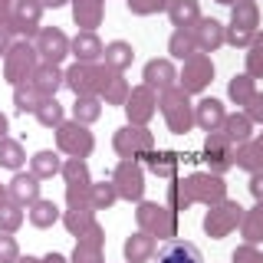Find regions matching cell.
<instances>
[{"mask_svg": "<svg viewBox=\"0 0 263 263\" xmlns=\"http://www.w3.org/2000/svg\"><path fill=\"white\" fill-rule=\"evenodd\" d=\"M63 72L66 89H72V96H96V63H72Z\"/></svg>", "mask_w": 263, "mask_h": 263, "instance_id": "603a6c76", "label": "cell"}, {"mask_svg": "<svg viewBox=\"0 0 263 263\" xmlns=\"http://www.w3.org/2000/svg\"><path fill=\"white\" fill-rule=\"evenodd\" d=\"M240 217H243V208L240 201H230V197H224L220 204H211L208 211H204V234L211 237V240H224V237H230L237 227H240Z\"/></svg>", "mask_w": 263, "mask_h": 263, "instance_id": "3957f363", "label": "cell"}, {"mask_svg": "<svg viewBox=\"0 0 263 263\" xmlns=\"http://www.w3.org/2000/svg\"><path fill=\"white\" fill-rule=\"evenodd\" d=\"M234 152L237 145L227 142L224 132H208V138H204V158H208V171L211 175H220L224 178L230 168H234Z\"/></svg>", "mask_w": 263, "mask_h": 263, "instance_id": "4fadbf2b", "label": "cell"}, {"mask_svg": "<svg viewBox=\"0 0 263 263\" xmlns=\"http://www.w3.org/2000/svg\"><path fill=\"white\" fill-rule=\"evenodd\" d=\"M23 161H27V152L16 138L4 135L0 138V168H10V171H23Z\"/></svg>", "mask_w": 263, "mask_h": 263, "instance_id": "74e56055", "label": "cell"}, {"mask_svg": "<svg viewBox=\"0 0 263 263\" xmlns=\"http://www.w3.org/2000/svg\"><path fill=\"white\" fill-rule=\"evenodd\" d=\"M253 138H257V142H260V148H263V125H260V132H257V135H253Z\"/></svg>", "mask_w": 263, "mask_h": 263, "instance_id": "be15d7a7", "label": "cell"}, {"mask_svg": "<svg viewBox=\"0 0 263 263\" xmlns=\"http://www.w3.org/2000/svg\"><path fill=\"white\" fill-rule=\"evenodd\" d=\"M237 230H240L243 243H253V247L263 243V201H257L253 208H243V217Z\"/></svg>", "mask_w": 263, "mask_h": 263, "instance_id": "4316f807", "label": "cell"}, {"mask_svg": "<svg viewBox=\"0 0 263 263\" xmlns=\"http://www.w3.org/2000/svg\"><path fill=\"white\" fill-rule=\"evenodd\" d=\"M40 66V56L36 49H33L30 40H13V46L7 49L4 56V79L10 82V86H20V82L30 79V72Z\"/></svg>", "mask_w": 263, "mask_h": 263, "instance_id": "8992f818", "label": "cell"}, {"mask_svg": "<svg viewBox=\"0 0 263 263\" xmlns=\"http://www.w3.org/2000/svg\"><path fill=\"white\" fill-rule=\"evenodd\" d=\"M23 211H27V208H20L16 201L7 197V201L0 204V234H16V230L23 227V217H27Z\"/></svg>", "mask_w": 263, "mask_h": 263, "instance_id": "b9f144b4", "label": "cell"}, {"mask_svg": "<svg viewBox=\"0 0 263 263\" xmlns=\"http://www.w3.org/2000/svg\"><path fill=\"white\" fill-rule=\"evenodd\" d=\"M253 92H257V79L247 76V72H237V76L227 82V99L234 105H247V99H250Z\"/></svg>", "mask_w": 263, "mask_h": 263, "instance_id": "60d3db41", "label": "cell"}, {"mask_svg": "<svg viewBox=\"0 0 263 263\" xmlns=\"http://www.w3.org/2000/svg\"><path fill=\"white\" fill-rule=\"evenodd\" d=\"M145 175L148 171L138 158H122L115 164L109 181L115 184V191H119V201H128V204L145 201Z\"/></svg>", "mask_w": 263, "mask_h": 263, "instance_id": "277c9868", "label": "cell"}, {"mask_svg": "<svg viewBox=\"0 0 263 263\" xmlns=\"http://www.w3.org/2000/svg\"><path fill=\"white\" fill-rule=\"evenodd\" d=\"M36 122L43 128H56V125H63L66 122V105L60 102L56 96H46V99H40V105H36Z\"/></svg>", "mask_w": 263, "mask_h": 263, "instance_id": "d6a6232c", "label": "cell"}, {"mask_svg": "<svg viewBox=\"0 0 263 263\" xmlns=\"http://www.w3.org/2000/svg\"><path fill=\"white\" fill-rule=\"evenodd\" d=\"M40 96L36 89H33V82H20V86H13V105H16V112L20 115H27V112H36V105H40Z\"/></svg>", "mask_w": 263, "mask_h": 263, "instance_id": "ee69618b", "label": "cell"}, {"mask_svg": "<svg viewBox=\"0 0 263 263\" xmlns=\"http://www.w3.org/2000/svg\"><path fill=\"white\" fill-rule=\"evenodd\" d=\"M155 263H204L201 250L191 243V240H164L158 250H155Z\"/></svg>", "mask_w": 263, "mask_h": 263, "instance_id": "ac0fdd59", "label": "cell"}, {"mask_svg": "<svg viewBox=\"0 0 263 263\" xmlns=\"http://www.w3.org/2000/svg\"><path fill=\"white\" fill-rule=\"evenodd\" d=\"M13 23V0H0V27Z\"/></svg>", "mask_w": 263, "mask_h": 263, "instance_id": "6f0895ef", "label": "cell"}, {"mask_svg": "<svg viewBox=\"0 0 263 263\" xmlns=\"http://www.w3.org/2000/svg\"><path fill=\"white\" fill-rule=\"evenodd\" d=\"M142 79H145V86H152L155 92H164V89H171V86H178V66L175 60H148L145 63V69H142Z\"/></svg>", "mask_w": 263, "mask_h": 263, "instance_id": "2e32d148", "label": "cell"}, {"mask_svg": "<svg viewBox=\"0 0 263 263\" xmlns=\"http://www.w3.org/2000/svg\"><path fill=\"white\" fill-rule=\"evenodd\" d=\"M115 201H119V191H115L112 181H92V184H89V208H92L96 214L109 211Z\"/></svg>", "mask_w": 263, "mask_h": 263, "instance_id": "8d00e7d4", "label": "cell"}, {"mask_svg": "<svg viewBox=\"0 0 263 263\" xmlns=\"http://www.w3.org/2000/svg\"><path fill=\"white\" fill-rule=\"evenodd\" d=\"M168 60H178V63H184L187 56H194L197 53V43H194V33L191 30H184V27H178L175 33H171V40H168Z\"/></svg>", "mask_w": 263, "mask_h": 263, "instance_id": "e575fe53", "label": "cell"}, {"mask_svg": "<svg viewBox=\"0 0 263 263\" xmlns=\"http://www.w3.org/2000/svg\"><path fill=\"white\" fill-rule=\"evenodd\" d=\"M112 148L119 158H145L148 152L155 148V135L148 125H122L119 132L112 135Z\"/></svg>", "mask_w": 263, "mask_h": 263, "instance_id": "ba28073f", "label": "cell"}, {"mask_svg": "<svg viewBox=\"0 0 263 263\" xmlns=\"http://www.w3.org/2000/svg\"><path fill=\"white\" fill-rule=\"evenodd\" d=\"M135 224L138 230L152 234L155 240H175L178 237V214L168 204H158V201H138Z\"/></svg>", "mask_w": 263, "mask_h": 263, "instance_id": "7a4b0ae2", "label": "cell"}, {"mask_svg": "<svg viewBox=\"0 0 263 263\" xmlns=\"http://www.w3.org/2000/svg\"><path fill=\"white\" fill-rule=\"evenodd\" d=\"M60 217H63L60 208H56V201H49V197H40V201H33L30 208H27V220H30V224L36 227V230L53 227Z\"/></svg>", "mask_w": 263, "mask_h": 263, "instance_id": "f546056e", "label": "cell"}, {"mask_svg": "<svg viewBox=\"0 0 263 263\" xmlns=\"http://www.w3.org/2000/svg\"><path fill=\"white\" fill-rule=\"evenodd\" d=\"M105 43L99 40L96 30H79L69 40V56H76V63H102Z\"/></svg>", "mask_w": 263, "mask_h": 263, "instance_id": "e0dca14e", "label": "cell"}, {"mask_svg": "<svg viewBox=\"0 0 263 263\" xmlns=\"http://www.w3.org/2000/svg\"><path fill=\"white\" fill-rule=\"evenodd\" d=\"M89 204V184H66V208Z\"/></svg>", "mask_w": 263, "mask_h": 263, "instance_id": "f5cc1de1", "label": "cell"}, {"mask_svg": "<svg viewBox=\"0 0 263 263\" xmlns=\"http://www.w3.org/2000/svg\"><path fill=\"white\" fill-rule=\"evenodd\" d=\"M128 92H132V86H128L125 72H115L105 63H96V96L105 105H125Z\"/></svg>", "mask_w": 263, "mask_h": 263, "instance_id": "8fae6325", "label": "cell"}, {"mask_svg": "<svg viewBox=\"0 0 263 263\" xmlns=\"http://www.w3.org/2000/svg\"><path fill=\"white\" fill-rule=\"evenodd\" d=\"M247 76L253 79H263V33L257 30V36H253V43L247 46Z\"/></svg>", "mask_w": 263, "mask_h": 263, "instance_id": "f6af8a7d", "label": "cell"}, {"mask_svg": "<svg viewBox=\"0 0 263 263\" xmlns=\"http://www.w3.org/2000/svg\"><path fill=\"white\" fill-rule=\"evenodd\" d=\"M40 4H43L46 10H60V7H66L69 0H40Z\"/></svg>", "mask_w": 263, "mask_h": 263, "instance_id": "91938a15", "label": "cell"}, {"mask_svg": "<svg viewBox=\"0 0 263 263\" xmlns=\"http://www.w3.org/2000/svg\"><path fill=\"white\" fill-rule=\"evenodd\" d=\"M4 201H7V187L0 184V204H4Z\"/></svg>", "mask_w": 263, "mask_h": 263, "instance_id": "e7e4bbea", "label": "cell"}, {"mask_svg": "<svg viewBox=\"0 0 263 263\" xmlns=\"http://www.w3.org/2000/svg\"><path fill=\"white\" fill-rule=\"evenodd\" d=\"M43 13L46 7L40 0H13V30H16V40H30L40 33L43 27Z\"/></svg>", "mask_w": 263, "mask_h": 263, "instance_id": "5bb4252c", "label": "cell"}, {"mask_svg": "<svg viewBox=\"0 0 263 263\" xmlns=\"http://www.w3.org/2000/svg\"><path fill=\"white\" fill-rule=\"evenodd\" d=\"M211 82H214V60L208 53H194V56H187V60L181 63L178 86L184 89L187 96H201Z\"/></svg>", "mask_w": 263, "mask_h": 263, "instance_id": "52a82bcc", "label": "cell"}, {"mask_svg": "<svg viewBox=\"0 0 263 263\" xmlns=\"http://www.w3.org/2000/svg\"><path fill=\"white\" fill-rule=\"evenodd\" d=\"M7 132H10V119H7V115H4V112H0V138H4V135H7Z\"/></svg>", "mask_w": 263, "mask_h": 263, "instance_id": "94428289", "label": "cell"}, {"mask_svg": "<svg viewBox=\"0 0 263 263\" xmlns=\"http://www.w3.org/2000/svg\"><path fill=\"white\" fill-rule=\"evenodd\" d=\"M13 40H16L13 23H10V27H0V56H7V49L13 46Z\"/></svg>", "mask_w": 263, "mask_h": 263, "instance_id": "11a10c76", "label": "cell"}, {"mask_svg": "<svg viewBox=\"0 0 263 263\" xmlns=\"http://www.w3.org/2000/svg\"><path fill=\"white\" fill-rule=\"evenodd\" d=\"M60 175H63L66 184H92V175H89L86 158H66L63 168H60Z\"/></svg>", "mask_w": 263, "mask_h": 263, "instance_id": "7bdbcfd3", "label": "cell"}, {"mask_svg": "<svg viewBox=\"0 0 263 263\" xmlns=\"http://www.w3.org/2000/svg\"><path fill=\"white\" fill-rule=\"evenodd\" d=\"M164 204H168L171 211H187V208H194V201H191V191H187V181L184 178H171L168 181V191H164Z\"/></svg>", "mask_w": 263, "mask_h": 263, "instance_id": "f35d334b", "label": "cell"}, {"mask_svg": "<svg viewBox=\"0 0 263 263\" xmlns=\"http://www.w3.org/2000/svg\"><path fill=\"white\" fill-rule=\"evenodd\" d=\"M69 263H105V257H102V247H89V243L76 240V250H72Z\"/></svg>", "mask_w": 263, "mask_h": 263, "instance_id": "c3c4849f", "label": "cell"}, {"mask_svg": "<svg viewBox=\"0 0 263 263\" xmlns=\"http://www.w3.org/2000/svg\"><path fill=\"white\" fill-rule=\"evenodd\" d=\"M56 152L66 155V158H89L96 148V135L89 132V125H79V122L66 119L63 125H56Z\"/></svg>", "mask_w": 263, "mask_h": 263, "instance_id": "5b68a950", "label": "cell"}, {"mask_svg": "<svg viewBox=\"0 0 263 263\" xmlns=\"http://www.w3.org/2000/svg\"><path fill=\"white\" fill-rule=\"evenodd\" d=\"M43 263H69V257H63L60 250H49L46 257H43Z\"/></svg>", "mask_w": 263, "mask_h": 263, "instance_id": "680465c9", "label": "cell"}, {"mask_svg": "<svg viewBox=\"0 0 263 263\" xmlns=\"http://www.w3.org/2000/svg\"><path fill=\"white\" fill-rule=\"evenodd\" d=\"M253 36H257V30L240 27V23H227V36H224V43H227V46H234V49H247V46L253 43Z\"/></svg>", "mask_w": 263, "mask_h": 263, "instance_id": "bcb514c9", "label": "cell"}, {"mask_svg": "<svg viewBox=\"0 0 263 263\" xmlns=\"http://www.w3.org/2000/svg\"><path fill=\"white\" fill-rule=\"evenodd\" d=\"M243 115L253 122V125H263V92L257 89L250 99H247V105H243Z\"/></svg>", "mask_w": 263, "mask_h": 263, "instance_id": "816d5d0a", "label": "cell"}, {"mask_svg": "<svg viewBox=\"0 0 263 263\" xmlns=\"http://www.w3.org/2000/svg\"><path fill=\"white\" fill-rule=\"evenodd\" d=\"M60 168H63V158H60L56 148H43V152H36L30 158V175H36L40 181L56 178V175H60Z\"/></svg>", "mask_w": 263, "mask_h": 263, "instance_id": "4dcf8cb0", "label": "cell"}, {"mask_svg": "<svg viewBox=\"0 0 263 263\" xmlns=\"http://www.w3.org/2000/svg\"><path fill=\"white\" fill-rule=\"evenodd\" d=\"M60 220H63V227L69 230L72 237H79L89 224H96V211L89 208V204H82V208H66Z\"/></svg>", "mask_w": 263, "mask_h": 263, "instance_id": "d590c367", "label": "cell"}, {"mask_svg": "<svg viewBox=\"0 0 263 263\" xmlns=\"http://www.w3.org/2000/svg\"><path fill=\"white\" fill-rule=\"evenodd\" d=\"M220 132L227 135L230 145H243V142H250V138H253V122L247 119L243 112H227V119H224V125H220Z\"/></svg>", "mask_w": 263, "mask_h": 263, "instance_id": "f1b7e54d", "label": "cell"}, {"mask_svg": "<svg viewBox=\"0 0 263 263\" xmlns=\"http://www.w3.org/2000/svg\"><path fill=\"white\" fill-rule=\"evenodd\" d=\"M230 263H263V250L253 247V243H240L230 253Z\"/></svg>", "mask_w": 263, "mask_h": 263, "instance_id": "681fc988", "label": "cell"}, {"mask_svg": "<svg viewBox=\"0 0 263 263\" xmlns=\"http://www.w3.org/2000/svg\"><path fill=\"white\" fill-rule=\"evenodd\" d=\"M7 197L10 201H16L20 208H30L33 201H40V178L30 175V171H13L10 184H7Z\"/></svg>", "mask_w": 263, "mask_h": 263, "instance_id": "ffe728a7", "label": "cell"}, {"mask_svg": "<svg viewBox=\"0 0 263 263\" xmlns=\"http://www.w3.org/2000/svg\"><path fill=\"white\" fill-rule=\"evenodd\" d=\"M164 13H168V20H171V27H175V30H178V27L191 30L194 23L204 16V13H201V4H197V0H171Z\"/></svg>", "mask_w": 263, "mask_h": 263, "instance_id": "484cf974", "label": "cell"}, {"mask_svg": "<svg viewBox=\"0 0 263 263\" xmlns=\"http://www.w3.org/2000/svg\"><path fill=\"white\" fill-rule=\"evenodd\" d=\"M16 263H43V257H33V253H27V257H23V253H20V257H16Z\"/></svg>", "mask_w": 263, "mask_h": 263, "instance_id": "6125c7cd", "label": "cell"}, {"mask_svg": "<svg viewBox=\"0 0 263 263\" xmlns=\"http://www.w3.org/2000/svg\"><path fill=\"white\" fill-rule=\"evenodd\" d=\"M102 105L105 102L99 96H76V102L69 105V115L79 125H92V122H99V115H102Z\"/></svg>", "mask_w": 263, "mask_h": 263, "instance_id": "1f68e13d", "label": "cell"}, {"mask_svg": "<svg viewBox=\"0 0 263 263\" xmlns=\"http://www.w3.org/2000/svg\"><path fill=\"white\" fill-rule=\"evenodd\" d=\"M194 33V43H197V53H217L220 46H227L224 43V36H227V27L220 20H214V16H201V20L191 27Z\"/></svg>", "mask_w": 263, "mask_h": 263, "instance_id": "9a60e30c", "label": "cell"}, {"mask_svg": "<svg viewBox=\"0 0 263 263\" xmlns=\"http://www.w3.org/2000/svg\"><path fill=\"white\" fill-rule=\"evenodd\" d=\"M20 257V243L13 234H0V263H16Z\"/></svg>", "mask_w": 263, "mask_h": 263, "instance_id": "f907efd6", "label": "cell"}, {"mask_svg": "<svg viewBox=\"0 0 263 263\" xmlns=\"http://www.w3.org/2000/svg\"><path fill=\"white\" fill-rule=\"evenodd\" d=\"M102 63L115 72H125L128 66L135 63V49H132V43H125V40H112V43H105Z\"/></svg>", "mask_w": 263, "mask_h": 263, "instance_id": "83f0119b", "label": "cell"}, {"mask_svg": "<svg viewBox=\"0 0 263 263\" xmlns=\"http://www.w3.org/2000/svg\"><path fill=\"white\" fill-rule=\"evenodd\" d=\"M33 49H36L40 63L63 66L66 56H69V36L60 27H40V33L33 36Z\"/></svg>", "mask_w": 263, "mask_h": 263, "instance_id": "7c38bea8", "label": "cell"}, {"mask_svg": "<svg viewBox=\"0 0 263 263\" xmlns=\"http://www.w3.org/2000/svg\"><path fill=\"white\" fill-rule=\"evenodd\" d=\"M184 181H187V191H191L194 204L211 208V204H220L227 197V181L220 175H211V171H191Z\"/></svg>", "mask_w": 263, "mask_h": 263, "instance_id": "9c48e42d", "label": "cell"}, {"mask_svg": "<svg viewBox=\"0 0 263 263\" xmlns=\"http://www.w3.org/2000/svg\"><path fill=\"white\" fill-rule=\"evenodd\" d=\"M224 119H227V105L220 102V99L204 96V99H197V102H194V125L197 128L217 132L220 125H224Z\"/></svg>", "mask_w": 263, "mask_h": 263, "instance_id": "d6986e66", "label": "cell"}, {"mask_svg": "<svg viewBox=\"0 0 263 263\" xmlns=\"http://www.w3.org/2000/svg\"><path fill=\"white\" fill-rule=\"evenodd\" d=\"M158 109L164 115L168 132L187 135V132L194 128V102L181 86H171V89H164V92H158Z\"/></svg>", "mask_w": 263, "mask_h": 263, "instance_id": "6da1fadb", "label": "cell"}, {"mask_svg": "<svg viewBox=\"0 0 263 263\" xmlns=\"http://www.w3.org/2000/svg\"><path fill=\"white\" fill-rule=\"evenodd\" d=\"M234 168H243V171H250V175L263 168V148H260L257 138L237 145V152H234Z\"/></svg>", "mask_w": 263, "mask_h": 263, "instance_id": "836d02e7", "label": "cell"}, {"mask_svg": "<svg viewBox=\"0 0 263 263\" xmlns=\"http://www.w3.org/2000/svg\"><path fill=\"white\" fill-rule=\"evenodd\" d=\"M122 112H125L128 125H148V122L155 119V112H158V92H155L152 86H145V82L142 86H132Z\"/></svg>", "mask_w": 263, "mask_h": 263, "instance_id": "30bf717a", "label": "cell"}, {"mask_svg": "<svg viewBox=\"0 0 263 263\" xmlns=\"http://www.w3.org/2000/svg\"><path fill=\"white\" fill-rule=\"evenodd\" d=\"M30 82H33V89H36V92L46 99V96H56V92L66 86V72H63V66L40 63L36 69L30 72Z\"/></svg>", "mask_w": 263, "mask_h": 263, "instance_id": "44dd1931", "label": "cell"}, {"mask_svg": "<svg viewBox=\"0 0 263 263\" xmlns=\"http://www.w3.org/2000/svg\"><path fill=\"white\" fill-rule=\"evenodd\" d=\"M155 250H158V240H155L152 234H145V230L128 234L125 243H122V257H125V263H148L155 257Z\"/></svg>", "mask_w": 263, "mask_h": 263, "instance_id": "7402d4cb", "label": "cell"}, {"mask_svg": "<svg viewBox=\"0 0 263 263\" xmlns=\"http://www.w3.org/2000/svg\"><path fill=\"white\" fill-rule=\"evenodd\" d=\"M69 7H72V20H76L79 30H96V27H102L105 0H69Z\"/></svg>", "mask_w": 263, "mask_h": 263, "instance_id": "cb8c5ba5", "label": "cell"}, {"mask_svg": "<svg viewBox=\"0 0 263 263\" xmlns=\"http://www.w3.org/2000/svg\"><path fill=\"white\" fill-rule=\"evenodd\" d=\"M247 187H250L253 201H263V168H260V171H253V175H250V184H247Z\"/></svg>", "mask_w": 263, "mask_h": 263, "instance_id": "9f6ffc18", "label": "cell"}, {"mask_svg": "<svg viewBox=\"0 0 263 263\" xmlns=\"http://www.w3.org/2000/svg\"><path fill=\"white\" fill-rule=\"evenodd\" d=\"M168 4H171V0H125L128 13H135V16H155V13H164V10H168Z\"/></svg>", "mask_w": 263, "mask_h": 263, "instance_id": "7dc6e473", "label": "cell"}, {"mask_svg": "<svg viewBox=\"0 0 263 263\" xmlns=\"http://www.w3.org/2000/svg\"><path fill=\"white\" fill-rule=\"evenodd\" d=\"M230 23H240V27L257 30L260 27V7H257V0H234V4H230Z\"/></svg>", "mask_w": 263, "mask_h": 263, "instance_id": "ab89813d", "label": "cell"}, {"mask_svg": "<svg viewBox=\"0 0 263 263\" xmlns=\"http://www.w3.org/2000/svg\"><path fill=\"white\" fill-rule=\"evenodd\" d=\"M142 164H145L148 175H155V178H164V181L178 178V155L168 152V148H152Z\"/></svg>", "mask_w": 263, "mask_h": 263, "instance_id": "d4e9b609", "label": "cell"}, {"mask_svg": "<svg viewBox=\"0 0 263 263\" xmlns=\"http://www.w3.org/2000/svg\"><path fill=\"white\" fill-rule=\"evenodd\" d=\"M76 240H82V243H89V247H105V230H102V224H89L86 230H82V234L76 237Z\"/></svg>", "mask_w": 263, "mask_h": 263, "instance_id": "db71d44e", "label": "cell"}, {"mask_svg": "<svg viewBox=\"0 0 263 263\" xmlns=\"http://www.w3.org/2000/svg\"><path fill=\"white\" fill-rule=\"evenodd\" d=\"M214 4H224V7H230V4H234V0H214Z\"/></svg>", "mask_w": 263, "mask_h": 263, "instance_id": "03108f58", "label": "cell"}]
</instances>
